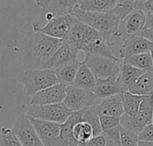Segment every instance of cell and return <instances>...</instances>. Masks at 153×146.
<instances>
[{
  "label": "cell",
  "instance_id": "cell-41",
  "mask_svg": "<svg viewBox=\"0 0 153 146\" xmlns=\"http://www.w3.org/2000/svg\"><path fill=\"white\" fill-rule=\"evenodd\" d=\"M151 95H153V91H152V94H151Z\"/></svg>",
  "mask_w": 153,
  "mask_h": 146
},
{
  "label": "cell",
  "instance_id": "cell-30",
  "mask_svg": "<svg viewBox=\"0 0 153 146\" xmlns=\"http://www.w3.org/2000/svg\"><path fill=\"white\" fill-rule=\"evenodd\" d=\"M0 146H22L16 136L13 135L12 129L2 128L0 131Z\"/></svg>",
  "mask_w": 153,
  "mask_h": 146
},
{
  "label": "cell",
  "instance_id": "cell-12",
  "mask_svg": "<svg viewBox=\"0 0 153 146\" xmlns=\"http://www.w3.org/2000/svg\"><path fill=\"white\" fill-rule=\"evenodd\" d=\"M145 13L141 10H137L120 21L117 37H122L123 40H125L134 36H137V34L145 28Z\"/></svg>",
  "mask_w": 153,
  "mask_h": 146
},
{
  "label": "cell",
  "instance_id": "cell-36",
  "mask_svg": "<svg viewBox=\"0 0 153 146\" xmlns=\"http://www.w3.org/2000/svg\"><path fill=\"white\" fill-rule=\"evenodd\" d=\"M137 36H140L142 37H144L147 40H149V41H151V42L153 43V29H150L144 28L143 29H142L137 34Z\"/></svg>",
  "mask_w": 153,
  "mask_h": 146
},
{
  "label": "cell",
  "instance_id": "cell-2",
  "mask_svg": "<svg viewBox=\"0 0 153 146\" xmlns=\"http://www.w3.org/2000/svg\"><path fill=\"white\" fill-rule=\"evenodd\" d=\"M65 41L79 51H82L84 54L117 59L111 50V46L114 43L108 40L100 33L82 23L76 18L74 19Z\"/></svg>",
  "mask_w": 153,
  "mask_h": 146
},
{
  "label": "cell",
  "instance_id": "cell-17",
  "mask_svg": "<svg viewBox=\"0 0 153 146\" xmlns=\"http://www.w3.org/2000/svg\"><path fill=\"white\" fill-rule=\"evenodd\" d=\"M93 93L97 99L103 100L117 95L126 93V90L117 77L107 79H97Z\"/></svg>",
  "mask_w": 153,
  "mask_h": 146
},
{
  "label": "cell",
  "instance_id": "cell-20",
  "mask_svg": "<svg viewBox=\"0 0 153 146\" xmlns=\"http://www.w3.org/2000/svg\"><path fill=\"white\" fill-rule=\"evenodd\" d=\"M153 91V71L143 73L128 88V93L140 96L150 95Z\"/></svg>",
  "mask_w": 153,
  "mask_h": 146
},
{
  "label": "cell",
  "instance_id": "cell-38",
  "mask_svg": "<svg viewBox=\"0 0 153 146\" xmlns=\"http://www.w3.org/2000/svg\"><path fill=\"white\" fill-rule=\"evenodd\" d=\"M138 146H153V142H143V141H139Z\"/></svg>",
  "mask_w": 153,
  "mask_h": 146
},
{
  "label": "cell",
  "instance_id": "cell-14",
  "mask_svg": "<svg viewBox=\"0 0 153 146\" xmlns=\"http://www.w3.org/2000/svg\"><path fill=\"white\" fill-rule=\"evenodd\" d=\"M66 86L58 83L45 88L30 96V105H50L63 103Z\"/></svg>",
  "mask_w": 153,
  "mask_h": 146
},
{
  "label": "cell",
  "instance_id": "cell-7",
  "mask_svg": "<svg viewBox=\"0 0 153 146\" xmlns=\"http://www.w3.org/2000/svg\"><path fill=\"white\" fill-rule=\"evenodd\" d=\"M153 95L144 96L138 112L134 117L124 114L120 118V126L139 135V133L147 125L152 123Z\"/></svg>",
  "mask_w": 153,
  "mask_h": 146
},
{
  "label": "cell",
  "instance_id": "cell-21",
  "mask_svg": "<svg viewBox=\"0 0 153 146\" xmlns=\"http://www.w3.org/2000/svg\"><path fill=\"white\" fill-rule=\"evenodd\" d=\"M96 80L97 79L91 70L82 62L73 86L81 89L93 92L96 86Z\"/></svg>",
  "mask_w": 153,
  "mask_h": 146
},
{
  "label": "cell",
  "instance_id": "cell-16",
  "mask_svg": "<svg viewBox=\"0 0 153 146\" xmlns=\"http://www.w3.org/2000/svg\"><path fill=\"white\" fill-rule=\"evenodd\" d=\"M153 48V43L140 36H134L123 40V45L119 50L122 59L136 54L150 53Z\"/></svg>",
  "mask_w": 153,
  "mask_h": 146
},
{
  "label": "cell",
  "instance_id": "cell-29",
  "mask_svg": "<svg viewBox=\"0 0 153 146\" xmlns=\"http://www.w3.org/2000/svg\"><path fill=\"white\" fill-rule=\"evenodd\" d=\"M119 136L121 146H138V135L119 126Z\"/></svg>",
  "mask_w": 153,
  "mask_h": 146
},
{
  "label": "cell",
  "instance_id": "cell-3",
  "mask_svg": "<svg viewBox=\"0 0 153 146\" xmlns=\"http://www.w3.org/2000/svg\"><path fill=\"white\" fill-rule=\"evenodd\" d=\"M72 15L77 20L100 33L108 40L111 41L113 37H117L120 20L112 12L100 13L81 10L77 5L74 7Z\"/></svg>",
  "mask_w": 153,
  "mask_h": 146
},
{
  "label": "cell",
  "instance_id": "cell-24",
  "mask_svg": "<svg viewBox=\"0 0 153 146\" xmlns=\"http://www.w3.org/2000/svg\"><path fill=\"white\" fill-rule=\"evenodd\" d=\"M143 73H145V72L141 70H138L129 64L122 62L120 73L118 75V79L121 82V84L123 85V87L126 88V92H128L129 87Z\"/></svg>",
  "mask_w": 153,
  "mask_h": 146
},
{
  "label": "cell",
  "instance_id": "cell-40",
  "mask_svg": "<svg viewBox=\"0 0 153 146\" xmlns=\"http://www.w3.org/2000/svg\"><path fill=\"white\" fill-rule=\"evenodd\" d=\"M152 123H153V113H152Z\"/></svg>",
  "mask_w": 153,
  "mask_h": 146
},
{
  "label": "cell",
  "instance_id": "cell-11",
  "mask_svg": "<svg viewBox=\"0 0 153 146\" xmlns=\"http://www.w3.org/2000/svg\"><path fill=\"white\" fill-rule=\"evenodd\" d=\"M34 127L43 146H62L61 125L28 117Z\"/></svg>",
  "mask_w": 153,
  "mask_h": 146
},
{
  "label": "cell",
  "instance_id": "cell-35",
  "mask_svg": "<svg viewBox=\"0 0 153 146\" xmlns=\"http://www.w3.org/2000/svg\"><path fill=\"white\" fill-rule=\"evenodd\" d=\"M139 7L140 10L143 11L145 14L153 13V0L139 1Z\"/></svg>",
  "mask_w": 153,
  "mask_h": 146
},
{
  "label": "cell",
  "instance_id": "cell-19",
  "mask_svg": "<svg viewBox=\"0 0 153 146\" xmlns=\"http://www.w3.org/2000/svg\"><path fill=\"white\" fill-rule=\"evenodd\" d=\"M117 4L116 0H80L77 6L85 12L109 13L113 11Z\"/></svg>",
  "mask_w": 153,
  "mask_h": 146
},
{
  "label": "cell",
  "instance_id": "cell-32",
  "mask_svg": "<svg viewBox=\"0 0 153 146\" xmlns=\"http://www.w3.org/2000/svg\"><path fill=\"white\" fill-rule=\"evenodd\" d=\"M100 124L102 132L110 130L120 126V119L110 116H100Z\"/></svg>",
  "mask_w": 153,
  "mask_h": 146
},
{
  "label": "cell",
  "instance_id": "cell-18",
  "mask_svg": "<svg viewBox=\"0 0 153 146\" xmlns=\"http://www.w3.org/2000/svg\"><path fill=\"white\" fill-rule=\"evenodd\" d=\"M99 116H110L120 119L124 115V109L121 101V95H117L106 99L96 105Z\"/></svg>",
  "mask_w": 153,
  "mask_h": 146
},
{
  "label": "cell",
  "instance_id": "cell-26",
  "mask_svg": "<svg viewBox=\"0 0 153 146\" xmlns=\"http://www.w3.org/2000/svg\"><path fill=\"white\" fill-rule=\"evenodd\" d=\"M73 136L79 145L86 143L95 137L92 126L86 121H80L74 126Z\"/></svg>",
  "mask_w": 153,
  "mask_h": 146
},
{
  "label": "cell",
  "instance_id": "cell-23",
  "mask_svg": "<svg viewBox=\"0 0 153 146\" xmlns=\"http://www.w3.org/2000/svg\"><path fill=\"white\" fill-rule=\"evenodd\" d=\"M123 63L129 64L144 72L152 71V60L151 53H144L122 59Z\"/></svg>",
  "mask_w": 153,
  "mask_h": 146
},
{
  "label": "cell",
  "instance_id": "cell-9",
  "mask_svg": "<svg viewBox=\"0 0 153 146\" xmlns=\"http://www.w3.org/2000/svg\"><path fill=\"white\" fill-rule=\"evenodd\" d=\"M74 17L72 14L63 15L53 18L43 27H40L39 24L33 23L32 29L38 30L40 33L53 38L65 41L74 24Z\"/></svg>",
  "mask_w": 153,
  "mask_h": 146
},
{
  "label": "cell",
  "instance_id": "cell-34",
  "mask_svg": "<svg viewBox=\"0 0 153 146\" xmlns=\"http://www.w3.org/2000/svg\"><path fill=\"white\" fill-rule=\"evenodd\" d=\"M106 145V139L105 137L100 135L98 136L93 137L92 139H91L90 141L83 143V144H80L78 146H105Z\"/></svg>",
  "mask_w": 153,
  "mask_h": 146
},
{
  "label": "cell",
  "instance_id": "cell-39",
  "mask_svg": "<svg viewBox=\"0 0 153 146\" xmlns=\"http://www.w3.org/2000/svg\"><path fill=\"white\" fill-rule=\"evenodd\" d=\"M150 53H151V55H152V71H153V48H152V50Z\"/></svg>",
  "mask_w": 153,
  "mask_h": 146
},
{
  "label": "cell",
  "instance_id": "cell-37",
  "mask_svg": "<svg viewBox=\"0 0 153 146\" xmlns=\"http://www.w3.org/2000/svg\"><path fill=\"white\" fill-rule=\"evenodd\" d=\"M146 15V23H145V28L153 29V13H148Z\"/></svg>",
  "mask_w": 153,
  "mask_h": 146
},
{
  "label": "cell",
  "instance_id": "cell-1",
  "mask_svg": "<svg viewBox=\"0 0 153 146\" xmlns=\"http://www.w3.org/2000/svg\"><path fill=\"white\" fill-rule=\"evenodd\" d=\"M63 42L35 29L28 32L21 44L24 70H49L51 59Z\"/></svg>",
  "mask_w": 153,
  "mask_h": 146
},
{
  "label": "cell",
  "instance_id": "cell-10",
  "mask_svg": "<svg viewBox=\"0 0 153 146\" xmlns=\"http://www.w3.org/2000/svg\"><path fill=\"white\" fill-rule=\"evenodd\" d=\"M12 131L22 146H43L26 114L20 115L14 120Z\"/></svg>",
  "mask_w": 153,
  "mask_h": 146
},
{
  "label": "cell",
  "instance_id": "cell-33",
  "mask_svg": "<svg viewBox=\"0 0 153 146\" xmlns=\"http://www.w3.org/2000/svg\"><path fill=\"white\" fill-rule=\"evenodd\" d=\"M139 141L153 142V123L147 125L138 135Z\"/></svg>",
  "mask_w": 153,
  "mask_h": 146
},
{
  "label": "cell",
  "instance_id": "cell-22",
  "mask_svg": "<svg viewBox=\"0 0 153 146\" xmlns=\"http://www.w3.org/2000/svg\"><path fill=\"white\" fill-rule=\"evenodd\" d=\"M144 96H140L136 95H133L131 93H124L121 94V101L124 109V114L134 117L139 111L140 105L143 100Z\"/></svg>",
  "mask_w": 153,
  "mask_h": 146
},
{
  "label": "cell",
  "instance_id": "cell-5",
  "mask_svg": "<svg viewBox=\"0 0 153 146\" xmlns=\"http://www.w3.org/2000/svg\"><path fill=\"white\" fill-rule=\"evenodd\" d=\"M82 63L91 70L96 79H107L118 77L122 61L104 56L85 54Z\"/></svg>",
  "mask_w": 153,
  "mask_h": 146
},
{
  "label": "cell",
  "instance_id": "cell-13",
  "mask_svg": "<svg viewBox=\"0 0 153 146\" xmlns=\"http://www.w3.org/2000/svg\"><path fill=\"white\" fill-rule=\"evenodd\" d=\"M39 6L45 13V18L48 21L55 17L72 14L74 7L77 5V1L74 0H38L36 1Z\"/></svg>",
  "mask_w": 153,
  "mask_h": 146
},
{
  "label": "cell",
  "instance_id": "cell-25",
  "mask_svg": "<svg viewBox=\"0 0 153 146\" xmlns=\"http://www.w3.org/2000/svg\"><path fill=\"white\" fill-rule=\"evenodd\" d=\"M81 64H82V62H80L78 60L77 62H75L72 64H69L67 66H65L62 69L55 71L57 76L59 83L64 84L66 87L73 86L74 81L76 77V74H77V71H78Z\"/></svg>",
  "mask_w": 153,
  "mask_h": 146
},
{
  "label": "cell",
  "instance_id": "cell-27",
  "mask_svg": "<svg viewBox=\"0 0 153 146\" xmlns=\"http://www.w3.org/2000/svg\"><path fill=\"white\" fill-rule=\"evenodd\" d=\"M137 10H140L139 0H134V1L121 0V1H117V4L111 12L115 16H117L121 21L127 15Z\"/></svg>",
  "mask_w": 153,
  "mask_h": 146
},
{
  "label": "cell",
  "instance_id": "cell-8",
  "mask_svg": "<svg viewBox=\"0 0 153 146\" xmlns=\"http://www.w3.org/2000/svg\"><path fill=\"white\" fill-rule=\"evenodd\" d=\"M96 96L93 92L67 86L63 103L73 112H82L96 105Z\"/></svg>",
  "mask_w": 153,
  "mask_h": 146
},
{
  "label": "cell",
  "instance_id": "cell-31",
  "mask_svg": "<svg viewBox=\"0 0 153 146\" xmlns=\"http://www.w3.org/2000/svg\"><path fill=\"white\" fill-rule=\"evenodd\" d=\"M101 135L106 139V145L105 146H121L120 145V136H119V127L103 131Z\"/></svg>",
  "mask_w": 153,
  "mask_h": 146
},
{
  "label": "cell",
  "instance_id": "cell-6",
  "mask_svg": "<svg viewBox=\"0 0 153 146\" xmlns=\"http://www.w3.org/2000/svg\"><path fill=\"white\" fill-rule=\"evenodd\" d=\"M71 112L63 103L50 105H30L26 112L30 118L48 122L64 124L72 115Z\"/></svg>",
  "mask_w": 153,
  "mask_h": 146
},
{
  "label": "cell",
  "instance_id": "cell-4",
  "mask_svg": "<svg viewBox=\"0 0 153 146\" xmlns=\"http://www.w3.org/2000/svg\"><path fill=\"white\" fill-rule=\"evenodd\" d=\"M18 81L23 85L28 96L59 83L56 72L52 70H24L18 75Z\"/></svg>",
  "mask_w": 153,
  "mask_h": 146
},
{
  "label": "cell",
  "instance_id": "cell-28",
  "mask_svg": "<svg viewBox=\"0 0 153 146\" xmlns=\"http://www.w3.org/2000/svg\"><path fill=\"white\" fill-rule=\"evenodd\" d=\"M82 121H86L90 123L94 130L95 136H100L102 133L100 124V116L96 110V105L90 107L84 111H82Z\"/></svg>",
  "mask_w": 153,
  "mask_h": 146
},
{
  "label": "cell",
  "instance_id": "cell-15",
  "mask_svg": "<svg viewBox=\"0 0 153 146\" xmlns=\"http://www.w3.org/2000/svg\"><path fill=\"white\" fill-rule=\"evenodd\" d=\"M79 52L80 51L78 49H76L67 41H64L52 57L49 70L56 71L65 66L77 62Z\"/></svg>",
  "mask_w": 153,
  "mask_h": 146
}]
</instances>
